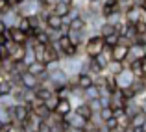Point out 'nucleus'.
<instances>
[{
  "label": "nucleus",
  "mask_w": 146,
  "mask_h": 132,
  "mask_svg": "<svg viewBox=\"0 0 146 132\" xmlns=\"http://www.w3.org/2000/svg\"><path fill=\"white\" fill-rule=\"evenodd\" d=\"M9 26L6 24V19H0V34H6Z\"/></svg>",
  "instance_id": "4c0bfd02"
},
{
  "label": "nucleus",
  "mask_w": 146,
  "mask_h": 132,
  "mask_svg": "<svg viewBox=\"0 0 146 132\" xmlns=\"http://www.w3.org/2000/svg\"><path fill=\"white\" fill-rule=\"evenodd\" d=\"M141 15H143V7L141 6L133 4L131 7H128L126 9V21H128V24H137L141 21Z\"/></svg>",
  "instance_id": "0eeeda50"
},
{
  "label": "nucleus",
  "mask_w": 146,
  "mask_h": 132,
  "mask_svg": "<svg viewBox=\"0 0 146 132\" xmlns=\"http://www.w3.org/2000/svg\"><path fill=\"white\" fill-rule=\"evenodd\" d=\"M7 43V36L6 34H0V45H6Z\"/></svg>",
  "instance_id": "a19ab883"
},
{
  "label": "nucleus",
  "mask_w": 146,
  "mask_h": 132,
  "mask_svg": "<svg viewBox=\"0 0 146 132\" xmlns=\"http://www.w3.org/2000/svg\"><path fill=\"white\" fill-rule=\"evenodd\" d=\"M44 24H46L48 30H61V26H63V17H59V15H56V13H50V15H46V19H44Z\"/></svg>",
  "instance_id": "9d476101"
},
{
  "label": "nucleus",
  "mask_w": 146,
  "mask_h": 132,
  "mask_svg": "<svg viewBox=\"0 0 146 132\" xmlns=\"http://www.w3.org/2000/svg\"><path fill=\"white\" fill-rule=\"evenodd\" d=\"M6 36L9 37L13 43H17V45H24L26 41H28V34L22 32L19 26H9V28H7V32H6Z\"/></svg>",
  "instance_id": "20e7f679"
},
{
  "label": "nucleus",
  "mask_w": 146,
  "mask_h": 132,
  "mask_svg": "<svg viewBox=\"0 0 146 132\" xmlns=\"http://www.w3.org/2000/svg\"><path fill=\"white\" fill-rule=\"evenodd\" d=\"M115 78H117V86H118V89H124V88H131V84H133V80L137 78L135 75L131 73V69H122L118 75H115Z\"/></svg>",
  "instance_id": "f03ea898"
},
{
  "label": "nucleus",
  "mask_w": 146,
  "mask_h": 132,
  "mask_svg": "<svg viewBox=\"0 0 146 132\" xmlns=\"http://www.w3.org/2000/svg\"><path fill=\"white\" fill-rule=\"evenodd\" d=\"M68 125H70V127H80V129H87L89 119H85L83 115H80V114H76V112H74V115L68 119Z\"/></svg>",
  "instance_id": "4468645a"
},
{
  "label": "nucleus",
  "mask_w": 146,
  "mask_h": 132,
  "mask_svg": "<svg viewBox=\"0 0 146 132\" xmlns=\"http://www.w3.org/2000/svg\"><path fill=\"white\" fill-rule=\"evenodd\" d=\"M11 11V4L9 0H0V15H6Z\"/></svg>",
  "instance_id": "72a5a7b5"
},
{
  "label": "nucleus",
  "mask_w": 146,
  "mask_h": 132,
  "mask_svg": "<svg viewBox=\"0 0 146 132\" xmlns=\"http://www.w3.org/2000/svg\"><path fill=\"white\" fill-rule=\"evenodd\" d=\"M22 61H24L26 67H28L30 63H33V61H37L35 60V50H33V46H28V48L24 50V58H22Z\"/></svg>",
  "instance_id": "5701e85b"
},
{
  "label": "nucleus",
  "mask_w": 146,
  "mask_h": 132,
  "mask_svg": "<svg viewBox=\"0 0 146 132\" xmlns=\"http://www.w3.org/2000/svg\"><path fill=\"white\" fill-rule=\"evenodd\" d=\"M85 28V19L83 17H72L68 21V30H83Z\"/></svg>",
  "instance_id": "aec40b11"
},
{
  "label": "nucleus",
  "mask_w": 146,
  "mask_h": 132,
  "mask_svg": "<svg viewBox=\"0 0 146 132\" xmlns=\"http://www.w3.org/2000/svg\"><path fill=\"white\" fill-rule=\"evenodd\" d=\"M26 71L32 73V75H35V76H39V75H43V73L46 71V63H44V61H33V63L28 65Z\"/></svg>",
  "instance_id": "2eb2a0df"
},
{
  "label": "nucleus",
  "mask_w": 146,
  "mask_h": 132,
  "mask_svg": "<svg viewBox=\"0 0 146 132\" xmlns=\"http://www.w3.org/2000/svg\"><path fill=\"white\" fill-rule=\"evenodd\" d=\"M100 52H104V37L102 36L89 37V41L85 43V54L89 58H94V56H98Z\"/></svg>",
  "instance_id": "f257e3e1"
},
{
  "label": "nucleus",
  "mask_w": 146,
  "mask_h": 132,
  "mask_svg": "<svg viewBox=\"0 0 146 132\" xmlns=\"http://www.w3.org/2000/svg\"><path fill=\"white\" fill-rule=\"evenodd\" d=\"M76 114H80V115H83L85 119H91L93 117V110L89 108V104H80V106H76Z\"/></svg>",
  "instance_id": "b1692460"
},
{
  "label": "nucleus",
  "mask_w": 146,
  "mask_h": 132,
  "mask_svg": "<svg viewBox=\"0 0 146 132\" xmlns=\"http://www.w3.org/2000/svg\"><path fill=\"white\" fill-rule=\"evenodd\" d=\"M144 123H146V112H143V110H139L137 114H133L129 117V125L131 127H143Z\"/></svg>",
  "instance_id": "dca6fc26"
},
{
  "label": "nucleus",
  "mask_w": 146,
  "mask_h": 132,
  "mask_svg": "<svg viewBox=\"0 0 146 132\" xmlns=\"http://www.w3.org/2000/svg\"><path fill=\"white\" fill-rule=\"evenodd\" d=\"M56 112L57 115H61V117H67V115H70L72 112V104H70V99H59V102H57L56 106Z\"/></svg>",
  "instance_id": "1a4fd4ad"
},
{
  "label": "nucleus",
  "mask_w": 146,
  "mask_h": 132,
  "mask_svg": "<svg viewBox=\"0 0 146 132\" xmlns=\"http://www.w3.org/2000/svg\"><path fill=\"white\" fill-rule=\"evenodd\" d=\"M129 69L135 76H143V65H141V60H133L129 63Z\"/></svg>",
  "instance_id": "7c9ffc66"
},
{
  "label": "nucleus",
  "mask_w": 146,
  "mask_h": 132,
  "mask_svg": "<svg viewBox=\"0 0 146 132\" xmlns=\"http://www.w3.org/2000/svg\"><path fill=\"white\" fill-rule=\"evenodd\" d=\"M94 61L98 63V67L102 69V71H104V69H107V65H109V60H107V56L104 52H100L98 56H94Z\"/></svg>",
  "instance_id": "cd10ccee"
},
{
  "label": "nucleus",
  "mask_w": 146,
  "mask_h": 132,
  "mask_svg": "<svg viewBox=\"0 0 146 132\" xmlns=\"http://www.w3.org/2000/svg\"><path fill=\"white\" fill-rule=\"evenodd\" d=\"M11 121H13V117H11L9 108L0 106V127H2V125H7V123H11Z\"/></svg>",
  "instance_id": "412c9836"
},
{
  "label": "nucleus",
  "mask_w": 146,
  "mask_h": 132,
  "mask_svg": "<svg viewBox=\"0 0 146 132\" xmlns=\"http://www.w3.org/2000/svg\"><path fill=\"white\" fill-rule=\"evenodd\" d=\"M39 132H52V125L50 123H46V121H41L39 123V129H37Z\"/></svg>",
  "instance_id": "e433bc0d"
},
{
  "label": "nucleus",
  "mask_w": 146,
  "mask_h": 132,
  "mask_svg": "<svg viewBox=\"0 0 146 132\" xmlns=\"http://www.w3.org/2000/svg\"><path fill=\"white\" fill-rule=\"evenodd\" d=\"M141 7H143V9H146V0H143V2H141Z\"/></svg>",
  "instance_id": "79ce46f5"
},
{
  "label": "nucleus",
  "mask_w": 146,
  "mask_h": 132,
  "mask_svg": "<svg viewBox=\"0 0 146 132\" xmlns=\"http://www.w3.org/2000/svg\"><path fill=\"white\" fill-rule=\"evenodd\" d=\"M67 132H85V129H80V127H68Z\"/></svg>",
  "instance_id": "ea45409f"
},
{
  "label": "nucleus",
  "mask_w": 146,
  "mask_h": 132,
  "mask_svg": "<svg viewBox=\"0 0 146 132\" xmlns=\"http://www.w3.org/2000/svg\"><path fill=\"white\" fill-rule=\"evenodd\" d=\"M50 84L54 86V89H57L59 86H65V84H68V75L67 71H65L63 67L56 69V71L50 73Z\"/></svg>",
  "instance_id": "7ed1b4c3"
},
{
  "label": "nucleus",
  "mask_w": 146,
  "mask_h": 132,
  "mask_svg": "<svg viewBox=\"0 0 146 132\" xmlns=\"http://www.w3.org/2000/svg\"><path fill=\"white\" fill-rule=\"evenodd\" d=\"M33 39H35V43H39V45H48V43H50V36H48L46 32H43L41 28L35 30V34H33Z\"/></svg>",
  "instance_id": "6ab92c4d"
},
{
  "label": "nucleus",
  "mask_w": 146,
  "mask_h": 132,
  "mask_svg": "<svg viewBox=\"0 0 146 132\" xmlns=\"http://www.w3.org/2000/svg\"><path fill=\"white\" fill-rule=\"evenodd\" d=\"M61 61L59 60H52V61H46V71L48 73H52V71H56V69H59L61 67Z\"/></svg>",
  "instance_id": "f704fd0d"
},
{
  "label": "nucleus",
  "mask_w": 146,
  "mask_h": 132,
  "mask_svg": "<svg viewBox=\"0 0 146 132\" xmlns=\"http://www.w3.org/2000/svg\"><path fill=\"white\" fill-rule=\"evenodd\" d=\"M93 84H94V78H93L91 73H80V75H78V84H76L78 88L85 89V88L93 86Z\"/></svg>",
  "instance_id": "f8f14e48"
},
{
  "label": "nucleus",
  "mask_w": 146,
  "mask_h": 132,
  "mask_svg": "<svg viewBox=\"0 0 146 132\" xmlns=\"http://www.w3.org/2000/svg\"><path fill=\"white\" fill-rule=\"evenodd\" d=\"M83 91H85V97H87V100H89V99H98V97H100V89H98V86H96V84H93V86L85 88Z\"/></svg>",
  "instance_id": "393cba45"
},
{
  "label": "nucleus",
  "mask_w": 146,
  "mask_h": 132,
  "mask_svg": "<svg viewBox=\"0 0 146 132\" xmlns=\"http://www.w3.org/2000/svg\"><path fill=\"white\" fill-rule=\"evenodd\" d=\"M7 58H9V46H7V43L6 45H0V61L7 60Z\"/></svg>",
  "instance_id": "c9c22d12"
},
{
  "label": "nucleus",
  "mask_w": 146,
  "mask_h": 132,
  "mask_svg": "<svg viewBox=\"0 0 146 132\" xmlns=\"http://www.w3.org/2000/svg\"><path fill=\"white\" fill-rule=\"evenodd\" d=\"M129 56H131L133 60H141V58L144 56V45L139 43V41L131 43L129 45Z\"/></svg>",
  "instance_id": "ddd939ff"
},
{
  "label": "nucleus",
  "mask_w": 146,
  "mask_h": 132,
  "mask_svg": "<svg viewBox=\"0 0 146 132\" xmlns=\"http://www.w3.org/2000/svg\"><path fill=\"white\" fill-rule=\"evenodd\" d=\"M52 13L59 15V17H68V13H70V4H68V0H57L52 6Z\"/></svg>",
  "instance_id": "6e6552de"
},
{
  "label": "nucleus",
  "mask_w": 146,
  "mask_h": 132,
  "mask_svg": "<svg viewBox=\"0 0 146 132\" xmlns=\"http://www.w3.org/2000/svg\"><path fill=\"white\" fill-rule=\"evenodd\" d=\"M107 69L111 71V75H118V73L124 69V65H122V61H113V63L107 65Z\"/></svg>",
  "instance_id": "473e14b6"
},
{
  "label": "nucleus",
  "mask_w": 146,
  "mask_h": 132,
  "mask_svg": "<svg viewBox=\"0 0 146 132\" xmlns=\"http://www.w3.org/2000/svg\"><path fill=\"white\" fill-rule=\"evenodd\" d=\"M13 93V82L9 78H0V95H11Z\"/></svg>",
  "instance_id": "a211bd4d"
},
{
  "label": "nucleus",
  "mask_w": 146,
  "mask_h": 132,
  "mask_svg": "<svg viewBox=\"0 0 146 132\" xmlns=\"http://www.w3.org/2000/svg\"><path fill=\"white\" fill-rule=\"evenodd\" d=\"M67 36L70 37L72 45H80L82 43V37H83V30H68Z\"/></svg>",
  "instance_id": "4be33fe9"
},
{
  "label": "nucleus",
  "mask_w": 146,
  "mask_h": 132,
  "mask_svg": "<svg viewBox=\"0 0 146 132\" xmlns=\"http://www.w3.org/2000/svg\"><path fill=\"white\" fill-rule=\"evenodd\" d=\"M57 102H59V97L54 93V95H50L48 99L44 100V106H46L50 112H54V110H56V106H57Z\"/></svg>",
  "instance_id": "a878e982"
},
{
  "label": "nucleus",
  "mask_w": 146,
  "mask_h": 132,
  "mask_svg": "<svg viewBox=\"0 0 146 132\" xmlns=\"http://www.w3.org/2000/svg\"><path fill=\"white\" fill-rule=\"evenodd\" d=\"M33 50H35V60L37 61H44V45L35 43L33 45Z\"/></svg>",
  "instance_id": "2f4dec72"
},
{
  "label": "nucleus",
  "mask_w": 146,
  "mask_h": 132,
  "mask_svg": "<svg viewBox=\"0 0 146 132\" xmlns=\"http://www.w3.org/2000/svg\"><path fill=\"white\" fill-rule=\"evenodd\" d=\"M109 34H115V24L107 21V22H104L102 28H100V36L104 37V36H109Z\"/></svg>",
  "instance_id": "c756f323"
},
{
  "label": "nucleus",
  "mask_w": 146,
  "mask_h": 132,
  "mask_svg": "<svg viewBox=\"0 0 146 132\" xmlns=\"http://www.w3.org/2000/svg\"><path fill=\"white\" fill-rule=\"evenodd\" d=\"M118 43H120V36H118L117 32L115 34H109V36H104V46L106 48H113V46H117Z\"/></svg>",
  "instance_id": "f3484780"
},
{
  "label": "nucleus",
  "mask_w": 146,
  "mask_h": 132,
  "mask_svg": "<svg viewBox=\"0 0 146 132\" xmlns=\"http://www.w3.org/2000/svg\"><path fill=\"white\" fill-rule=\"evenodd\" d=\"M98 114H100V117H102V121H107L109 117H113V115H115V114H113V108H111L109 104L102 106V110H100Z\"/></svg>",
  "instance_id": "c85d7f7f"
},
{
  "label": "nucleus",
  "mask_w": 146,
  "mask_h": 132,
  "mask_svg": "<svg viewBox=\"0 0 146 132\" xmlns=\"http://www.w3.org/2000/svg\"><path fill=\"white\" fill-rule=\"evenodd\" d=\"M128 56H129V45L122 43V41L111 48V60L113 61H124Z\"/></svg>",
  "instance_id": "39448f33"
},
{
  "label": "nucleus",
  "mask_w": 146,
  "mask_h": 132,
  "mask_svg": "<svg viewBox=\"0 0 146 132\" xmlns=\"http://www.w3.org/2000/svg\"><path fill=\"white\" fill-rule=\"evenodd\" d=\"M118 9H120V4H118L117 0H107V2L102 4V15L104 17H109V15L117 13Z\"/></svg>",
  "instance_id": "9b49d317"
},
{
  "label": "nucleus",
  "mask_w": 146,
  "mask_h": 132,
  "mask_svg": "<svg viewBox=\"0 0 146 132\" xmlns=\"http://www.w3.org/2000/svg\"><path fill=\"white\" fill-rule=\"evenodd\" d=\"M107 132H124V127L117 125V127H113V129H107Z\"/></svg>",
  "instance_id": "58836bf2"
},
{
  "label": "nucleus",
  "mask_w": 146,
  "mask_h": 132,
  "mask_svg": "<svg viewBox=\"0 0 146 132\" xmlns=\"http://www.w3.org/2000/svg\"><path fill=\"white\" fill-rule=\"evenodd\" d=\"M87 104H89V108L93 110V114H98V112L102 110V106H104L102 100H100V97H98V99H89V100H87Z\"/></svg>",
  "instance_id": "bb28decb"
},
{
  "label": "nucleus",
  "mask_w": 146,
  "mask_h": 132,
  "mask_svg": "<svg viewBox=\"0 0 146 132\" xmlns=\"http://www.w3.org/2000/svg\"><path fill=\"white\" fill-rule=\"evenodd\" d=\"M39 84H41L39 76L32 75V73L26 71V73H22V75H21V86L22 88H26V89H35Z\"/></svg>",
  "instance_id": "423d86ee"
}]
</instances>
